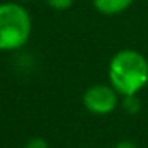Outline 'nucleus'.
Masks as SVG:
<instances>
[{
    "label": "nucleus",
    "instance_id": "nucleus-2",
    "mask_svg": "<svg viewBox=\"0 0 148 148\" xmlns=\"http://www.w3.org/2000/svg\"><path fill=\"white\" fill-rule=\"evenodd\" d=\"M32 19L23 5L0 3V51H16L30 38Z\"/></svg>",
    "mask_w": 148,
    "mask_h": 148
},
{
    "label": "nucleus",
    "instance_id": "nucleus-8",
    "mask_svg": "<svg viewBox=\"0 0 148 148\" xmlns=\"http://www.w3.org/2000/svg\"><path fill=\"white\" fill-rule=\"evenodd\" d=\"M115 148H138V147L131 140H121V142H118V143L115 145Z\"/></svg>",
    "mask_w": 148,
    "mask_h": 148
},
{
    "label": "nucleus",
    "instance_id": "nucleus-6",
    "mask_svg": "<svg viewBox=\"0 0 148 148\" xmlns=\"http://www.w3.org/2000/svg\"><path fill=\"white\" fill-rule=\"evenodd\" d=\"M75 0H46V3H48L49 8L56 11H65L73 5Z\"/></svg>",
    "mask_w": 148,
    "mask_h": 148
},
{
    "label": "nucleus",
    "instance_id": "nucleus-5",
    "mask_svg": "<svg viewBox=\"0 0 148 148\" xmlns=\"http://www.w3.org/2000/svg\"><path fill=\"white\" fill-rule=\"evenodd\" d=\"M123 108H124L129 115H135V113L140 110V100H138L137 94L123 96Z\"/></svg>",
    "mask_w": 148,
    "mask_h": 148
},
{
    "label": "nucleus",
    "instance_id": "nucleus-3",
    "mask_svg": "<svg viewBox=\"0 0 148 148\" xmlns=\"http://www.w3.org/2000/svg\"><path fill=\"white\" fill-rule=\"evenodd\" d=\"M116 89L112 84H92L83 94V105L89 113L97 116L110 115L118 107Z\"/></svg>",
    "mask_w": 148,
    "mask_h": 148
},
{
    "label": "nucleus",
    "instance_id": "nucleus-7",
    "mask_svg": "<svg viewBox=\"0 0 148 148\" xmlns=\"http://www.w3.org/2000/svg\"><path fill=\"white\" fill-rule=\"evenodd\" d=\"M26 148H48V143H46L45 138H30L29 142L26 143Z\"/></svg>",
    "mask_w": 148,
    "mask_h": 148
},
{
    "label": "nucleus",
    "instance_id": "nucleus-1",
    "mask_svg": "<svg viewBox=\"0 0 148 148\" xmlns=\"http://www.w3.org/2000/svg\"><path fill=\"white\" fill-rule=\"evenodd\" d=\"M108 80L119 96L138 94L148 84V61L135 49L115 53L108 64Z\"/></svg>",
    "mask_w": 148,
    "mask_h": 148
},
{
    "label": "nucleus",
    "instance_id": "nucleus-4",
    "mask_svg": "<svg viewBox=\"0 0 148 148\" xmlns=\"http://www.w3.org/2000/svg\"><path fill=\"white\" fill-rule=\"evenodd\" d=\"M132 2L134 0H92V5L103 16H115L127 10Z\"/></svg>",
    "mask_w": 148,
    "mask_h": 148
},
{
    "label": "nucleus",
    "instance_id": "nucleus-9",
    "mask_svg": "<svg viewBox=\"0 0 148 148\" xmlns=\"http://www.w3.org/2000/svg\"><path fill=\"white\" fill-rule=\"evenodd\" d=\"M19 2H30V0H19Z\"/></svg>",
    "mask_w": 148,
    "mask_h": 148
}]
</instances>
